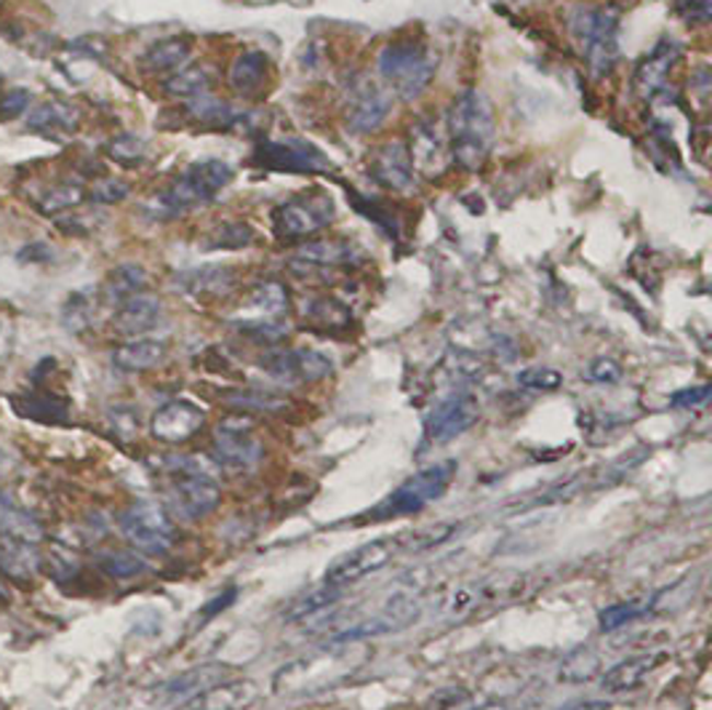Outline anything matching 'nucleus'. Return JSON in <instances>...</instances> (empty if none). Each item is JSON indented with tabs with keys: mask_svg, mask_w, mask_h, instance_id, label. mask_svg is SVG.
<instances>
[{
	"mask_svg": "<svg viewBox=\"0 0 712 710\" xmlns=\"http://www.w3.org/2000/svg\"><path fill=\"white\" fill-rule=\"evenodd\" d=\"M678 54L680 48L675 46L673 41H662L659 46H656L654 51L638 65L632 83H635V91L643 96V100H652V96H656L662 89H665L667 76H670Z\"/></svg>",
	"mask_w": 712,
	"mask_h": 710,
	"instance_id": "aec40b11",
	"label": "nucleus"
},
{
	"mask_svg": "<svg viewBox=\"0 0 712 710\" xmlns=\"http://www.w3.org/2000/svg\"><path fill=\"white\" fill-rule=\"evenodd\" d=\"M371 174L379 185L395 190V193H411L416 185L414 163H411L409 147L401 142H387L374 152Z\"/></svg>",
	"mask_w": 712,
	"mask_h": 710,
	"instance_id": "f3484780",
	"label": "nucleus"
},
{
	"mask_svg": "<svg viewBox=\"0 0 712 710\" xmlns=\"http://www.w3.org/2000/svg\"><path fill=\"white\" fill-rule=\"evenodd\" d=\"M83 198H85L83 187L65 182V185L48 187L46 193L41 195L38 209H41V214H48V217H54V214H65V211L76 209V206H81Z\"/></svg>",
	"mask_w": 712,
	"mask_h": 710,
	"instance_id": "4c0bfd02",
	"label": "nucleus"
},
{
	"mask_svg": "<svg viewBox=\"0 0 712 710\" xmlns=\"http://www.w3.org/2000/svg\"><path fill=\"white\" fill-rule=\"evenodd\" d=\"M123 537L147 556H163L176 542V529L163 505L139 500L128 505L118 518Z\"/></svg>",
	"mask_w": 712,
	"mask_h": 710,
	"instance_id": "0eeeda50",
	"label": "nucleus"
},
{
	"mask_svg": "<svg viewBox=\"0 0 712 710\" xmlns=\"http://www.w3.org/2000/svg\"><path fill=\"white\" fill-rule=\"evenodd\" d=\"M38 566L41 556L35 553V545L0 540V574L3 577L16 580V583H30Z\"/></svg>",
	"mask_w": 712,
	"mask_h": 710,
	"instance_id": "bb28decb",
	"label": "nucleus"
},
{
	"mask_svg": "<svg viewBox=\"0 0 712 710\" xmlns=\"http://www.w3.org/2000/svg\"><path fill=\"white\" fill-rule=\"evenodd\" d=\"M145 289H147L145 267L128 262V265H118L115 271H110L107 278H104L102 297L104 302L110 305H123L126 299L137 297V294H142Z\"/></svg>",
	"mask_w": 712,
	"mask_h": 710,
	"instance_id": "c85d7f7f",
	"label": "nucleus"
},
{
	"mask_svg": "<svg viewBox=\"0 0 712 710\" xmlns=\"http://www.w3.org/2000/svg\"><path fill=\"white\" fill-rule=\"evenodd\" d=\"M30 107V91L27 89H11L0 94V121L20 118L24 110Z\"/></svg>",
	"mask_w": 712,
	"mask_h": 710,
	"instance_id": "09e8293b",
	"label": "nucleus"
},
{
	"mask_svg": "<svg viewBox=\"0 0 712 710\" xmlns=\"http://www.w3.org/2000/svg\"><path fill=\"white\" fill-rule=\"evenodd\" d=\"M262 369L278 382L302 385L329 377L334 364H331L329 355L307 351V347H294V351H269L262 355Z\"/></svg>",
	"mask_w": 712,
	"mask_h": 710,
	"instance_id": "f8f14e48",
	"label": "nucleus"
},
{
	"mask_svg": "<svg viewBox=\"0 0 712 710\" xmlns=\"http://www.w3.org/2000/svg\"><path fill=\"white\" fill-rule=\"evenodd\" d=\"M0 535L5 540L38 545L43 540V524L33 513L22 511L16 502H11L5 494H0Z\"/></svg>",
	"mask_w": 712,
	"mask_h": 710,
	"instance_id": "b1692460",
	"label": "nucleus"
},
{
	"mask_svg": "<svg viewBox=\"0 0 712 710\" xmlns=\"http://www.w3.org/2000/svg\"><path fill=\"white\" fill-rule=\"evenodd\" d=\"M206 414L204 409L195 406L193 401H169L152 414L150 433L163 444H184L204 427Z\"/></svg>",
	"mask_w": 712,
	"mask_h": 710,
	"instance_id": "4468645a",
	"label": "nucleus"
},
{
	"mask_svg": "<svg viewBox=\"0 0 712 710\" xmlns=\"http://www.w3.org/2000/svg\"><path fill=\"white\" fill-rule=\"evenodd\" d=\"M249 689V684H219V687L204 691V697L198 695V708L204 710H236L245 706V702L254 697V691H245Z\"/></svg>",
	"mask_w": 712,
	"mask_h": 710,
	"instance_id": "c9c22d12",
	"label": "nucleus"
},
{
	"mask_svg": "<svg viewBox=\"0 0 712 710\" xmlns=\"http://www.w3.org/2000/svg\"><path fill=\"white\" fill-rule=\"evenodd\" d=\"M353 262H358V251L347 241H312L288 260V267L299 278H307V275L329 271V267L353 265Z\"/></svg>",
	"mask_w": 712,
	"mask_h": 710,
	"instance_id": "dca6fc26",
	"label": "nucleus"
},
{
	"mask_svg": "<svg viewBox=\"0 0 712 710\" xmlns=\"http://www.w3.org/2000/svg\"><path fill=\"white\" fill-rule=\"evenodd\" d=\"M453 473H457V465L453 462H438L420 470V473L411 476L406 483H401V486L374 511V518L411 516V513L425 511L429 502H438L444 497L446 489L451 486Z\"/></svg>",
	"mask_w": 712,
	"mask_h": 710,
	"instance_id": "423d86ee",
	"label": "nucleus"
},
{
	"mask_svg": "<svg viewBox=\"0 0 712 710\" xmlns=\"http://www.w3.org/2000/svg\"><path fill=\"white\" fill-rule=\"evenodd\" d=\"M54 249L48 243H30V247L20 249V262H51Z\"/></svg>",
	"mask_w": 712,
	"mask_h": 710,
	"instance_id": "5fc2aeb1",
	"label": "nucleus"
},
{
	"mask_svg": "<svg viewBox=\"0 0 712 710\" xmlns=\"http://www.w3.org/2000/svg\"><path fill=\"white\" fill-rule=\"evenodd\" d=\"M678 14L686 22H708L712 14V0H678Z\"/></svg>",
	"mask_w": 712,
	"mask_h": 710,
	"instance_id": "603ef678",
	"label": "nucleus"
},
{
	"mask_svg": "<svg viewBox=\"0 0 712 710\" xmlns=\"http://www.w3.org/2000/svg\"><path fill=\"white\" fill-rule=\"evenodd\" d=\"M104 152L110 156V161L120 163V167H139V163L145 161L147 156V147L139 137H134V134H120V137L110 139L107 147H104Z\"/></svg>",
	"mask_w": 712,
	"mask_h": 710,
	"instance_id": "58836bf2",
	"label": "nucleus"
},
{
	"mask_svg": "<svg viewBox=\"0 0 712 710\" xmlns=\"http://www.w3.org/2000/svg\"><path fill=\"white\" fill-rule=\"evenodd\" d=\"M305 313H310L312 321H321V323H329V327H334V323H347L349 313L345 308H342L340 302H334V299H312L310 305L305 308Z\"/></svg>",
	"mask_w": 712,
	"mask_h": 710,
	"instance_id": "c03bdc74",
	"label": "nucleus"
},
{
	"mask_svg": "<svg viewBox=\"0 0 712 710\" xmlns=\"http://www.w3.org/2000/svg\"><path fill=\"white\" fill-rule=\"evenodd\" d=\"M96 566L115 580H131L147 572L145 561L131 550H102L96 553Z\"/></svg>",
	"mask_w": 712,
	"mask_h": 710,
	"instance_id": "f704fd0d",
	"label": "nucleus"
},
{
	"mask_svg": "<svg viewBox=\"0 0 712 710\" xmlns=\"http://www.w3.org/2000/svg\"><path fill=\"white\" fill-rule=\"evenodd\" d=\"M478 401L470 393H453L446 401H440L438 406L429 412L425 422L427 440L433 444H448L457 436H462L464 431H470L478 420Z\"/></svg>",
	"mask_w": 712,
	"mask_h": 710,
	"instance_id": "ddd939ff",
	"label": "nucleus"
},
{
	"mask_svg": "<svg viewBox=\"0 0 712 710\" xmlns=\"http://www.w3.org/2000/svg\"><path fill=\"white\" fill-rule=\"evenodd\" d=\"M227 678H230V668H227V665H200V668L182 673L174 682L165 684L163 695L174 697V700H187V697H198L208 689L219 687Z\"/></svg>",
	"mask_w": 712,
	"mask_h": 710,
	"instance_id": "5701e85b",
	"label": "nucleus"
},
{
	"mask_svg": "<svg viewBox=\"0 0 712 710\" xmlns=\"http://www.w3.org/2000/svg\"><path fill=\"white\" fill-rule=\"evenodd\" d=\"M254 241V230L243 222H225L217 230L208 232L206 249H243Z\"/></svg>",
	"mask_w": 712,
	"mask_h": 710,
	"instance_id": "a19ab883",
	"label": "nucleus"
},
{
	"mask_svg": "<svg viewBox=\"0 0 712 710\" xmlns=\"http://www.w3.org/2000/svg\"><path fill=\"white\" fill-rule=\"evenodd\" d=\"M165 94L176 96V100H195V96H204L211 89V76H208L206 67H184V70H176L169 81L163 83Z\"/></svg>",
	"mask_w": 712,
	"mask_h": 710,
	"instance_id": "72a5a7b5",
	"label": "nucleus"
},
{
	"mask_svg": "<svg viewBox=\"0 0 712 710\" xmlns=\"http://www.w3.org/2000/svg\"><path fill=\"white\" fill-rule=\"evenodd\" d=\"M27 128L30 131L43 134L76 131L78 110L72 105H65V102H46V105H38L27 115Z\"/></svg>",
	"mask_w": 712,
	"mask_h": 710,
	"instance_id": "2f4dec72",
	"label": "nucleus"
},
{
	"mask_svg": "<svg viewBox=\"0 0 712 710\" xmlns=\"http://www.w3.org/2000/svg\"><path fill=\"white\" fill-rule=\"evenodd\" d=\"M617 30L619 16L611 9H600V5L576 9L571 16V35H574L582 57L595 76H609L617 65Z\"/></svg>",
	"mask_w": 712,
	"mask_h": 710,
	"instance_id": "20e7f679",
	"label": "nucleus"
},
{
	"mask_svg": "<svg viewBox=\"0 0 712 710\" xmlns=\"http://www.w3.org/2000/svg\"><path fill=\"white\" fill-rule=\"evenodd\" d=\"M448 145L451 158L468 171H481L494 145V107L481 91H464L448 110Z\"/></svg>",
	"mask_w": 712,
	"mask_h": 710,
	"instance_id": "f257e3e1",
	"label": "nucleus"
},
{
	"mask_svg": "<svg viewBox=\"0 0 712 710\" xmlns=\"http://www.w3.org/2000/svg\"><path fill=\"white\" fill-rule=\"evenodd\" d=\"M61 316H65V327L70 329V332H81V329L91 323V302L83 294H72V297L67 299Z\"/></svg>",
	"mask_w": 712,
	"mask_h": 710,
	"instance_id": "a18cd8bd",
	"label": "nucleus"
},
{
	"mask_svg": "<svg viewBox=\"0 0 712 710\" xmlns=\"http://www.w3.org/2000/svg\"><path fill=\"white\" fill-rule=\"evenodd\" d=\"M411 163L416 171H422L425 176H440L451 163V152L444 142V137L438 134V128L433 124H416L411 128Z\"/></svg>",
	"mask_w": 712,
	"mask_h": 710,
	"instance_id": "a211bd4d",
	"label": "nucleus"
},
{
	"mask_svg": "<svg viewBox=\"0 0 712 710\" xmlns=\"http://www.w3.org/2000/svg\"><path fill=\"white\" fill-rule=\"evenodd\" d=\"M190 54H193V41L163 38L152 43L142 54V67L147 72H174L187 62Z\"/></svg>",
	"mask_w": 712,
	"mask_h": 710,
	"instance_id": "cd10ccee",
	"label": "nucleus"
},
{
	"mask_svg": "<svg viewBox=\"0 0 712 710\" xmlns=\"http://www.w3.org/2000/svg\"><path fill=\"white\" fill-rule=\"evenodd\" d=\"M340 598V587H323V591H315L310 593V596L299 598V602L291 604V609L286 611V620L288 622H302L307 617L318 615V611H323L326 606H331Z\"/></svg>",
	"mask_w": 712,
	"mask_h": 710,
	"instance_id": "ea45409f",
	"label": "nucleus"
},
{
	"mask_svg": "<svg viewBox=\"0 0 712 710\" xmlns=\"http://www.w3.org/2000/svg\"><path fill=\"white\" fill-rule=\"evenodd\" d=\"M230 401L241 409H265V412L284 406V398L269 393H251V390H245V393H232Z\"/></svg>",
	"mask_w": 712,
	"mask_h": 710,
	"instance_id": "8fccbe9b",
	"label": "nucleus"
},
{
	"mask_svg": "<svg viewBox=\"0 0 712 710\" xmlns=\"http://www.w3.org/2000/svg\"><path fill=\"white\" fill-rule=\"evenodd\" d=\"M165 355H169V347L161 340H131L115 347L113 364L115 369L137 375V371H150L161 366Z\"/></svg>",
	"mask_w": 712,
	"mask_h": 710,
	"instance_id": "4be33fe9",
	"label": "nucleus"
},
{
	"mask_svg": "<svg viewBox=\"0 0 712 710\" xmlns=\"http://www.w3.org/2000/svg\"><path fill=\"white\" fill-rule=\"evenodd\" d=\"M587 377L593 379V382H604V385H613L619 377H622V366L617 364V360L611 358H598L590 364V371H587Z\"/></svg>",
	"mask_w": 712,
	"mask_h": 710,
	"instance_id": "3c124183",
	"label": "nucleus"
},
{
	"mask_svg": "<svg viewBox=\"0 0 712 710\" xmlns=\"http://www.w3.org/2000/svg\"><path fill=\"white\" fill-rule=\"evenodd\" d=\"M606 708L609 706H606L604 700H587V702H571V706L561 710H606Z\"/></svg>",
	"mask_w": 712,
	"mask_h": 710,
	"instance_id": "13d9d810",
	"label": "nucleus"
},
{
	"mask_svg": "<svg viewBox=\"0 0 712 710\" xmlns=\"http://www.w3.org/2000/svg\"><path fill=\"white\" fill-rule=\"evenodd\" d=\"M422 606L416 598L411 596H395L384 604L382 611L371 617V620L360 622V626L345 630V633L334 635V641H358V639H368V635H382V633H392V630H403L409 628L411 622L420 617Z\"/></svg>",
	"mask_w": 712,
	"mask_h": 710,
	"instance_id": "2eb2a0df",
	"label": "nucleus"
},
{
	"mask_svg": "<svg viewBox=\"0 0 712 710\" xmlns=\"http://www.w3.org/2000/svg\"><path fill=\"white\" fill-rule=\"evenodd\" d=\"M187 115L193 121H198V124H206V126H219V128H232V126H241L245 121L251 118V113H243V110H236L232 105H227V102H219V100H211V96H195L193 102L187 105Z\"/></svg>",
	"mask_w": 712,
	"mask_h": 710,
	"instance_id": "c756f323",
	"label": "nucleus"
},
{
	"mask_svg": "<svg viewBox=\"0 0 712 710\" xmlns=\"http://www.w3.org/2000/svg\"><path fill=\"white\" fill-rule=\"evenodd\" d=\"M128 193H131L128 182L115 180V176H107V180H100L94 187L89 190V198L94 201V204L113 206V204H120V201H126Z\"/></svg>",
	"mask_w": 712,
	"mask_h": 710,
	"instance_id": "37998d69",
	"label": "nucleus"
},
{
	"mask_svg": "<svg viewBox=\"0 0 712 710\" xmlns=\"http://www.w3.org/2000/svg\"><path fill=\"white\" fill-rule=\"evenodd\" d=\"M16 468V460L9 455V451H0V479H9L11 470Z\"/></svg>",
	"mask_w": 712,
	"mask_h": 710,
	"instance_id": "4d7b16f0",
	"label": "nucleus"
},
{
	"mask_svg": "<svg viewBox=\"0 0 712 710\" xmlns=\"http://www.w3.org/2000/svg\"><path fill=\"white\" fill-rule=\"evenodd\" d=\"M518 382L529 390H542V393H550V390L561 388L563 377L558 375L555 369H529L524 375H518Z\"/></svg>",
	"mask_w": 712,
	"mask_h": 710,
	"instance_id": "de8ad7c7",
	"label": "nucleus"
},
{
	"mask_svg": "<svg viewBox=\"0 0 712 710\" xmlns=\"http://www.w3.org/2000/svg\"><path fill=\"white\" fill-rule=\"evenodd\" d=\"M214 457L230 470H251L265 457V444L256 436L254 422L243 414L222 420L214 431Z\"/></svg>",
	"mask_w": 712,
	"mask_h": 710,
	"instance_id": "1a4fd4ad",
	"label": "nucleus"
},
{
	"mask_svg": "<svg viewBox=\"0 0 712 710\" xmlns=\"http://www.w3.org/2000/svg\"><path fill=\"white\" fill-rule=\"evenodd\" d=\"M11 604V596H9V591H5L3 585H0V609H5V606Z\"/></svg>",
	"mask_w": 712,
	"mask_h": 710,
	"instance_id": "bf43d9fd",
	"label": "nucleus"
},
{
	"mask_svg": "<svg viewBox=\"0 0 712 710\" xmlns=\"http://www.w3.org/2000/svg\"><path fill=\"white\" fill-rule=\"evenodd\" d=\"M14 409L20 417L46 422V425H61V422H67V409L70 406H67L65 398L48 393V390H35V393L14 398Z\"/></svg>",
	"mask_w": 712,
	"mask_h": 710,
	"instance_id": "a878e982",
	"label": "nucleus"
},
{
	"mask_svg": "<svg viewBox=\"0 0 712 710\" xmlns=\"http://www.w3.org/2000/svg\"><path fill=\"white\" fill-rule=\"evenodd\" d=\"M241 332L254 336L256 342H278L286 334V327L275 323L273 318H251L241 323Z\"/></svg>",
	"mask_w": 712,
	"mask_h": 710,
	"instance_id": "49530a36",
	"label": "nucleus"
},
{
	"mask_svg": "<svg viewBox=\"0 0 712 710\" xmlns=\"http://www.w3.org/2000/svg\"><path fill=\"white\" fill-rule=\"evenodd\" d=\"M379 76L401 100H420L438 70V57L416 41L387 43L377 59Z\"/></svg>",
	"mask_w": 712,
	"mask_h": 710,
	"instance_id": "f03ea898",
	"label": "nucleus"
},
{
	"mask_svg": "<svg viewBox=\"0 0 712 710\" xmlns=\"http://www.w3.org/2000/svg\"><path fill=\"white\" fill-rule=\"evenodd\" d=\"M165 497L174 516L184 522H200L208 513H214L222 502L219 483L193 460H176L169 470V486Z\"/></svg>",
	"mask_w": 712,
	"mask_h": 710,
	"instance_id": "7ed1b4c3",
	"label": "nucleus"
},
{
	"mask_svg": "<svg viewBox=\"0 0 712 710\" xmlns=\"http://www.w3.org/2000/svg\"><path fill=\"white\" fill-rule=\"evenodd\" d=\"M163 305L161 299L152 297V294H137V297L126 299V302L118 305V313H115L113 323L115 332L123 336H142L161 323Z\"/></svg>",
	"mask_w": 712,
	"mask_h": 710,
	"instance_id": "6ab92c4d",
	"label": "nucleus"
},
{
	"mask_svg": "<svg viewBox=\"0 0 712 710\" xmlns=\"http://www.w3.org/2000/svg\"><path fill=\"white\" fill-rule=\"evenodd\" d=\"M254 161L269 171H288V174H321L331 171V161L312 142L305 139H284V142H265L256 147Z\"/></svg>",
	"mask_w": 712,
	"mask_h": 710,
	"instance_id": "9b49d317",
	"label": "nucleus"
},
{
	"mask_svg": "<svg viewBox=\"0 0 712 710\" xmlns=\"http://www.w3.org/2000/svg\"><path fill=\"white\" fill-rule=\"evenodd\" d=\"M403 548H406V545H403L401 537H382V540L360 545V548L340 556V559L326 569V585L340 587L342 591V587L360 583L368 574L379 572V569L390 564L392 556Z\"/></svg>",
	"mask_w": 712,
	"mask_h": 710,
	"instance_id": "9d476101",
	"label": "nucleus"
},
{
	"mask_svg": "<svg viewBox=\"0 0 712 710\" xmlns=\"http://www.w3.org/2000/svg\"><path fill=\"white\" fill-rule=\"evenodd\" d=\"M659 663H662V654H638V657H630L624 660V663L613 665V668L604 676L600 687L609 691V695L638 689L643 682H646L648 673H652Z\"/></svg>",
	"mask_w": 712,
	"mask_h": 710,
	"instance_id": "393cba45",
	"label": "nucleus"
},
{
	"mask_svg": "<svg viewBox=\"0 0 712 710\" xmlns=\"http://www.w3.org/2000/svg\"><path fill=\"white\" fill-rule=\"evenodd\" d=\"M481 710H505V706H486V708H481Z\"/></svg>",
	"mask_w": 712,
	"mask_h": 710,
	"instance_id": "052dcab7",
	"label": "nucleus"
},
{
	"mask_svg": "<svg viewBox=\"0 0 712 710\" xmlns=\"http://www.w3.org/2000/svg\"><path fill=\"white\" fill-rule=\"evenodd\" d=\"M267 76V57L262 51H243L236 62L230 65V81L232 91L238 94H254V91L262 89Z\"/></svg>",
	"mask_w": 712,
	"mask_h": 710,
	"instance_id": "7c9ffc66",
	"label": "nucleus"
},
{
	"mask_svg": "<svg viewBox=\"0 0 712 710\" xmlns=\"http://www.w3.org/2000/svg\"><path fill=\"white\" fill-rule=\"evenodd\" d=\"M249 305L260 313V318H273L280 316L288 305V294L278 280H265V284L256 286L254 291L249 294Z\"/></svg>",
	"mask_w": 712,
	"mask_h": 710,
	"instance_id": "e433bc0d",
	"label": "nucleus"
},
{
	"mask_svg": "<svg viewBox=\"0 0 712 710\" xmlns=\"http://www.w3.org/2000/svg\"><path fill=\"white\" fill-rule=\"evenodd\" d=\"M334 222V201L321 190L294 195L273 211V228L280 238H307Z\"/></svg>",
	"mask_w": 712,
	"mask_h": 710,
	"instance_id": "6e6552de",
	"label": "nucleus"
},
{
	"mask_svg": "<svg viewBox=\"0 0 712 710\" xmlns=\"http://www.w3.org/2000/svg\"><path fill=\"white\" fill-rule=\"evenodd\" d=\"M708 398H710V385H699V388H686L680 390V393H675L670 398V403L678 409H689V406H699V403H704Z\"/></svg>",
	"mask_w": 712,
	"mask_h": 710,
	"instance_id": "864d4df0",
	"label": "nucleus"
},
{
	"mask_svg": "<svg viewBox=\"0 0 712 710\" xmlns=\"http://www.w3.org/2000/svg\"><path fill=\"white\" fill-rule=\"evenodd\" d=\"M232 598H236V587H230V591H227L222 598H214L211 606H206V609H204V617H211V615H217V611H219V609H225V606H230Z\"/></svg>",
	"mask_w": 712,
	"mask_h": 710,
	"instance_id": "6e6d98bb",
	"label": "nucleus"
},
{
	"mask_svg": "<svg viewBox=\"0 0 712 710\" xmlns=\"http://www.w3.org/2000/svg\"><path fill=\"white\" fill-rule=\"evenodd\" d=\"M230 182H232V169L227 167L225 161L208 158V161L193 163V167L184 171L180 180H176L174 185L158 198V206H161L169 217H176V214L214 201L227 185H230Z\"/></svg>",
	"mask_w": 712,
	"mask_h": 710,
	"instance_id": "39448f33",
	"label": "nucleus"
},
{
	"mask_svg": "<svg viewBox=\"0 0 712 710\" xmlns=\"http://www.w3.org/2000/svg\"><path fill=\"white\" fill-rule=\"evenodd\" d=\"M648 606L643 602H622V604H613L609 609L600 611V628L604 630H617L622 626H628V622L638 620V617L646 611Z\"/></svg>",
	"mask_w": 712,
	"mask_h": 710,
	"instance_id": "79ce46f5",
	"label": "nucleus"
},
{
	"mask_svg": "<svg viewBox=\"0 0 712 710\" xmlns=\"http://www.w3.org/2000/svg\"><path fill=\"white\" fill-rule=\"evenodd\" d=\"M392 110L390 94L374 85H364L358 94L353 96V107H349V128L355 134H371L384 124L387 115Z\"/></svg>",
	"mask_w": 712,
	"mask_h": 710,
	"instance_id": "412c9836",
	"label": "nucleus"
},
{
	"mask_svg": "<svg viewBox=\"0 0 712 710\" xmlns=\"http://www.w3.org/2000/svg\"><path fill=\"white\" fill-rule=\"evenodd\" d=\"M180 284L187 289L190 294H227L236 284V275H232L230 267L222 265H208V267H198V271H190L180 275Z\"/></svg>",
	"mask_w": 712,
	"mask_h": 710,
	"instance_id": "473e14b6",
	"label": "nucleus"
}]
</instances>
